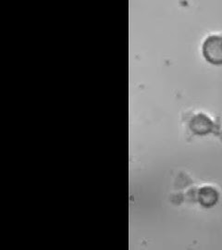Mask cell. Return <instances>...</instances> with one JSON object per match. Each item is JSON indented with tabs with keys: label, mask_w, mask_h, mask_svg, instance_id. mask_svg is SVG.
Here are the masks:
<instances>
[{
	"label": "cell",
	"mask_w": 222,
	"mask_h": 250,
	"mask_svg": "<svg viewBox=\"0 0 222 250\" xmlns=\"http://www.w3.org/2000/svg\"><path fill=\"white\" fill-rule=\"evenodd\" d=\"M204 59L213 65H222V36H208L203 44Z\"/></svg>",
	"instance_id": "1"
},
{
	"label": "cell",
	"mask_w": 222,
	"mask_h": 250,
	"mask_svg": "<svg viewBox=\"0 0 222 250\" xmlns=\"http://www.w3.org/2000/svg\"><path fill=\"white\" fill-rule=\"evenodd\" d=\"M189 127L190 130L197 135H204L216 131V125L203 113L193 117L189 123Z\"/></svg>",
	"instance_id": "2"
},
{
	"label": "cell",
	"mask_w": 222,
	"mask_h": 250,
	"mask_svg": "<svg viewBox=\"0 0 222 250\" xmlns=\"http://www.w3.org/2000/svg\"><path fill=\"white\" fill-rule=\"evenodd\" d=\"M219 192L211 187L200 188L198 192V201L204 208H212L219 201Z\"/></svg>",
	"instance_id": "3"
}]
</instances>
